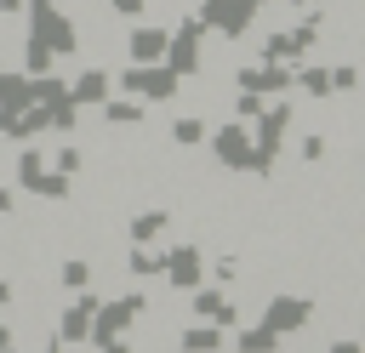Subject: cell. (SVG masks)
<instances>
[{"mask_svg":"<svg viewBox=\"0 0 365 353\" xmlns=\"http://www.w3.org/2000/svg\"><path fill=\"white\" fill-rule=\"evenodd\" d=\"M308 313H314V307H308L302 296H279V302H268V307H262V325L285 336V330H302V325H308Z\"/></svg>","mask_w":365,"mask_h":353,"instance_id":"cell-1","label":"cell"},{"mask_svg":"<svg viewBox=\"0 0 365 353\" xmlns=\"http://www.w3.org/2000/svg\"><path fill=\"white\" fill-rule=\"evenodd\" d=\"M160 273L171 279V285H200V251H171V256H160Z\"/></svg>","mask_w":365,"mask_h":353,"instance_id":"cell-2","label":"cell"},{"mask_svg":"<svg viewBox=\"0 0 365 353\" xmlns=\"http://www.w3.org/2000/svg\"><path fill=\"white\" fill-rule=\"evenodd\" d=\"M91 313H97V296H74V307L63 313V342H86L91 336Z\"/></svg>","mask_w":365,"mask_h":353,"instance_id":"cell-3","label":"cell"},{"mask_svg":"<svg viewBox=\"0 0 365 353\" xmlns=\"http://www.w3.org/2000/svg\"><path fill=\"white\" fill-rule=\"evenodd\" d=\"M194 313H200V319H211V325H234V319H240V313H234V302H228V296H217V290H200V296H194Z\"/></svg>","mask_w":365,"mask_h":353,"instance_id":"cell-4","label":"cell"},{"mask_svg":"<svg viewBox=\"0 0 365 353\" xmlns=\"http://www.w3.org/2000/svg\"><path fill=\"white\" fill-rule=\"evenodd\" d=\"M182 347L188 353H217L222 336H217V325H194V330H182Z\"/></svg>","mask_w":365,"mask_h":353,"instance_id":"cell-5","label":"cell"},{"mask_svg":"<svg viewBox=\"0 0 365 353\" xmlns=\"http://www.w3.org/2000/svg\"><path fill=\"white\" fill-rule=\"evenodd\" d=\"M274 347H279V330H268V325H257V330L240 336V353H274Z\"/></svg>","mask_w":365,"mask_h":353,"instance_id":"cell-6","label":"cell"},{"mask_svg":"<svg viewBox=\"0 0 365 353\" xmlns=\"http://www.w3.org/2000/svg\"><path fill=\"white\" fill-rule=\"evenodd\" d=\"M160 228H165V216H160V211H148V216H137V222H131V233H137V239H154Z\"/></svg>","mask_w":365,"mask_h":353,"instance_id":"cell-7","label":"cell"},{"mask_svg":"<svg viewBox=\"0 0 365 353\" xmlns=\"http://www.w3.org/2000/svg\"><path fill=\"white\" fill-rule=\"evenodd\" d=\"M86 279H91V268H86V262H80V256H74V262H68V268H63V285H68V290H80V285H86Z\"/></svg>","mask_w":365,"mask_h":353,"instance_id":"cell-8","label":"cell"},{"mask_svg":"<svg viewBox=\"0 0 365 353\" xmlns=\"http://www.w3.org/2000/svg\"><path fill=\"white\" fill-rule=\"evenodd\" d=\"M131 273H160V256H148V251H131Z\"/></svg>","mask_w":365,"mask_h":353,"instance_id":"cell-9","label":"cell"},{"mask_svg":"<svg viewBox=\"0 0 365 353\" xmlns=\"http://www.w3.org/2000/svg\"><path fill=\"white\" fill-rule=\"evenodd\" d=\"M103 353H131V347H125V342L114 336V342H103Z\"/></svg>","mask_w":365,"mask_h":353,"instance_id":"cell-10","label":"cell"},{"mask_svg":"<svg viewBox=\"0 0 365 353\" xmlns=\"http://www.w3.org/2000/svg\"><path fill=\"white\" fill-rule=\"evenodd\" d=\"M331 353H359V342H336V347H331Z\"/></svg>","mask_w":365,"mask_h":353,"instance_id":"cell-11","label":"cell"},{"mask_svg":"<svg viewBox=\"0 0 365 353\" xmlns=\"http://www.w3.org/2000/svg\"><path fill=\"white\" fill-rule=\"evenodd\" d=\"M6 347H11V330H6V325H0V353H6Z\"/></svg>","mask_w":365,"mask_h":353,"instance_id":"cell-12","label":"cell"},{"mask_svg":"<svg viewBox=\"0 0 365 353\" xmlns=\"http://www.w3.org/2000/svg\"><path fill=\"white\" fill-rule=\"evenodd\" d=\"M0 211H11V194H0Z\"/></svg>","mask_w":365,"mask_h":353,"instance_id":"cell-13","label":"cell"},{"mask_svg":"<svg viewBox=\"0 0 365 353\" xmlns=\"http://www.w3.org/2000/svg\"><path fill=\"white\" fill-rule=\"evenodd\" d=\"M46 353H63V347H46Z\"/></svg>","mask_w":365,"mask_h":353,"instance_id":"cell-14","label":"cell"}]
</instances>
